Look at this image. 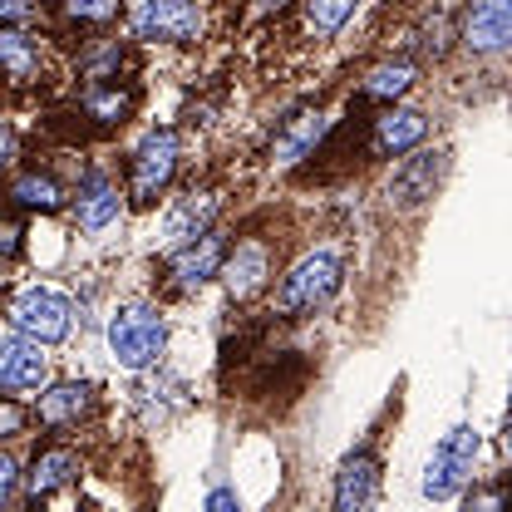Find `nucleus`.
I'll use <instances>...</instances> for the list:
<instances>
[{
	"label": "nucleus",
	"instance_id": "nucleus-1",
	"mask_svg": "<svg viewBox=\"0 0 512 512\" xmlns=\"http://www.w3.org/2000/svg\"><path fill=\"white\" fill-rule=\"evenodd\" d=\"M163 350H168V320L153 301H128L109 316V355L119 370L143 375L163 360Z\"/></svg>",
	"mask_w": 512,
	"mask_h": 512
},
{
	"label": "nucleus",
	"instance_id": "nucleus-2",
	"mask_svg": "<svg viewBox=\"0 0 512 512\" xmlns=\"http://www.w3.org/2000/svg\"><path fill=\"white\" fill-rule=\"evenodd\" d=\"M340 281H345V261H340V252L316 247V252H306L286 276H281V291H276L271 311L281 320L311 316V311H320V306L340 291Z\"/></svg>",
	"mask_w": 512,
	"mask_h": 512
},
{
	"label": "nucleus",
	"instance_id": "nucleus-3",
	"mask_svg": "<svg viewBox=\"0 0 512 512\" xmlns=\"http://www.w3.org/2000/svg\"><path fill=\"white\" fill-rule=\"evenodd\" d=\"M478 453H483V434H478L473 424H453L444 439L434 444L429 463H424V483H419V493H424V498H434V503L458 498V493H463V483L473 478Z\"/></svg>",
	"mask_w": 512,
	"mask_h": 512
},
{
	"label": "nucleus",
	"instance_id": "nucleus-4",
	"mask_svg": "<svg viewBox=\"0 0 512 512\" xmlns=\"http://www.w3.org/2000/svg\"><path fill=\"white\" fill-rule=\"evenodd\" d=\"M178 173V133L173 128H153L138 138L133 158H128V202L133 207H153Z\"/></svg>",
	"mask_w": 512,
	"mask_h": 512
},
{
	"label": "nucleus",
	"instance_id": "nucleus-5",
	"mask_svg": "<svg viewBox=\"0 0 512 512\" xmlns=\"http://www.w3.org/2000/svg\"><path fill=\"white\" fill-rule=\"evenodd\" d=\"M133 40H158V45H192L207 30V15L197 0H143L128 15Z\"/></svg>",
	"mask_w": 512,
	"mask_h": 512
},
{
	"label": "nucleus",
	"instance_id": "nucleus-6",
	"mask_svg": "<svg viewBox=\"0 0 512 512\" xmlns=\"http://www.w3.org/2000/svg\"><path fill=\"white\" fill-rule=\"evenodd\" d=\"M10 325L40 345H60L69 340V325H74V306L69 296L55 286H25L15 301H10Z\"/></svg>",
	"mask_w": 512,
	"mask_h": 512
},
{
	"label": "nucleus",
	"instance_id": "nucleus-7",
	"mask_svg": "<svg viewBox=\"0 0 512 512\" xmlns=\"http://www.w3.org/2000/svg\"><path fill=\"white\" fill-rule=\"evenodd\" d=\"M448 163H453L448 148H419L414 158H404V163L389 173V183H384L389 207L419 212L424 202H434V192L444 188V178H448Z\"/></svg>",
	"mask_w": 512,
	"mask_h": 512
},
{
	"label": "nucleus",
	"instance_id": "nucleus-8",
	"mask_svg": "<svg viewBox=\"0 0 512 512\" xmlns=\"http://www.w3.org/2000/svg\"><path fill=\"white\" fill-rule=\"evenodd\" d=\"M227 232H217V227H207L202 237H192L188 247H173L168 256V291H178V296H188L197 286H207L212 276H222V261H227Z\"/></svg>",
	"mask_w": 512,
	"mask_h": 512
},
{
	"label": "nucleus",
	"instance_id": "nucleus-9",
	"mask_svg": "<svg viewBox=\"0 0 512 512\" xmlns=\"http://www.w3.org/2000/svg\"><path fill=\"white\" fill-rule=\"evenodd\" d=\"M458 40L473 55H503L512 50V0H468L458 20Z\"/></svg>",
	"mask_w": 512,
	"mask_h": 512
},
{
	"label": "nucleus",
	"instance_id": "nucleus-10",
	"mask_svg": "<svg viewBox=\"0 0 512 512\" xmlns=\"http://www.w3.org/2000/svg\"><path fill=\"white\" fill-rule=\"evenodd\" d=\"M50 380V355L30 335H0V394H35Z\"/></svg>",
	"mask_w": 512,
	"mask_h": 512
},
{
	"label": "nucleus",
	"instance_id": "nucleus-11",
	"mask_svg": "<svg viewBox=\"0 0 512 512\" xmlns=\"http://www.w3.org/2000/svg\"><path fill=\"white\" fill-rule=\"evenodd\" d=\"M119 217H124V192H119V183H114L104 168H89V173L79 178V188H74V222L99 237V232H109Z\"/></svg>",
	"mask_w": 512,
	"mask_h": 512
},
{
	"label": "nucleus",
	"instance_id": "nucleus-12",
	"mask_svg": "<svg viewBox=\"0 0 512 512\" xmlns=\"http://www.w3.org/2000/svg\"><path fill=\"white\" fill-rule=\"evenodd\" d=\"M375 498H380V453H375V444H360L355 453H345V463L335 473L330 503L340 512H355V508H370Z\"/></svg>",
	"mask_w": 512,
	"mask_h": 512
},
{
	"label": "nucleus",
	"instance_id": "nucleus-13",
	"mask_svg": "<svg viewBox=\"0 0 512 512\" xmlns=\"http://www.w3.org/2000/svg\"><path fill=\"white\" fill-rule=\"evenodd\" d=\"M94 409H99V384L94 380H60L40 389V399H35V419L45 429H74Z\"/></svg>",
	"mask_w": 512,
	"mask_h": 512
},
{
	"label": "nucleus",
	"instance_id": "nucleus-14",
	"mask_svg": "<svg viewBox=\"0 0 512 512\" xmlns=\"http://www.w3.org/2000/svg\"><path fill=\"white\" fill-rule=\"evenodd\" d=\"M424 138H429V114H424V109H399V104H384V114L375 119V128H370L375 158H404V153H414Z\"/></svg>",
	"mask_w": 512,
	"mask_h": 512
},
{
	"label": "nucleus",
	"instance_id": "nucleus-15",
	"mask_svg": "<svg viewBox=\"0 0 512 512\" xmlns=\"http://www.w3.org/2000/svg\"><path fill=\"white\" fill-rule=\"evenodd\" d=\"M222 281H227V296L242 306V301H256L271 281V247L266 242H242L237 252H227L222 261Z\"/></svg>",
	"mask_w": 512,
	"mask_h": 512
},
{
	"label": "nucleus",
	"instance_id": "nucleus-16",
	"mask_svg": "<svg viewBox=\"0 0 512 512\" xmlns=\"http://www.w3.org/2000/svg\"><path fill=\"white\" fill-rule=\"evenodd\" d=\"M217 212H222V197L217 192H188V197H178L173 212L163 217V247L168 252L173 247H188L192 237H202L217 222Z\"/></svg>",
	"mask_w": 512,
	"mask_h": 512
},
{
	"label": "nucleus",
	"instance_id": "nucleus-17",
	"mask_svg": "<svg viewBox=\"0 0 512 512\" xmlns=\"http://www.w3.org/2000/svg\"><path fill=\"white\" fill-rule=\"evenodd\" d=\"M79 453L74 448H45V453H35V463H30V473H20V483H25V498L30 503H40V498H50V493H60V488H69L74 478H79Z\"/></svg>",
	"mask_w": 512,
	"mask_h": 512
},
{
	"label": "nucleus",
	"instance_id": "nucleus-18",
	"mask_svg": "<svg viewBox=\"0 0 512 512\" xmlns=\"http://www.w3.org/2000/svg\"><path fill=\"white\" fill-rule=\"evenodd\" d=\"M188 404V384L178 380L173 370H158L153 380L138 389V409H143V424H163L168 414H178Z\"/></svg>",
	"mask_w": 512,
	"mask_h": 512
},
{
	"label": "nucleus",
	"instance_id": "nucleus-19",
	"mask_svg": "<svg viewBox=\"0 0 512 512\" xmlns=\"http://www.w3.org/2000/svg\"><path fill=\"white\" fill-rule=\"evenodd\" d=\"M325 128H330V119H325V114H306V119H296V124L276 138L271 163H276V168H296L301 158H311V153H316V143L325 138Z\"/></svg>",
	"mask_w": 512,
	"mask_h": 512
},
{
	"label": "nucleus",
	"instance_id": "nucleus-20",
	"mask_svg": "<svg viewBox=\"0 0 512 512\" xmlns=\"http://www.w3.org/2000/svg\"><path fill=\"white\" fill-rule=\"evenodd\" d=\"M40 45L25 35V30H15V25H0V74L5 79H15V84H30L35 74H40Z\"/></svg>",
	"mask_w": 512,
	"mask_h": 512
},
{
	"label": "nucleus",
	"instance_id": "nucleus-21",
	"mask_svg": "<svg viewBox=\"0 0 512 512\" xmlns=\"http://www.w3.org/2000/svg\"><path fill=\"white\" fill-rule=\"evenodd\" d=\"M414 79H419V69H414L409 60H384V64H375V69L365 74L360 94H365V99H375V104H399V99L414 89Z\"/></svg>",
	"mask_w": 512,
	"mask_h": 512
},
{
	"label": "nucleus",
	"instance_id": "nucleus-22",
	"mask_svg": "<svg viewBox=\"0 0 512 512\" xmlns=\"http://www.w3.org/2000/svg\"><path fill=\"white\" fill-rule=\"evenodd\" d=\"M10 202H15V207H25V212H60L64 188L50 178V173L25 168V173H15V183H10Z\"/></svg>",
	"mask_w": 512,
	"mask_h": 512
},
{
	"label": "nucleus",
	"instance_id": "nucleus-23",
	"mask_svg": "<svg viewBox=\"0 0 512 512\" xmlns=\"http://www.w3.org/2000/svg\"><path fill=\"white\" fill-rule=\"evenodd\" d=\"M79 109H84L94 124L109 128V124H124L128 114L138 109V94H133V89H119V84H109V89H104V84H94V89L84 94V104H79Z\"/></svg>",
	"mask_w": 512,
	"mask_h": 512
},
{
	"label": "nucleus",
	"instance_id": "nucleus-24",
	"mask_svg": "<svg viewBox=\"0 0 512 512\" xmlns=\"http://www.w3.org/2000/svg\"><path fill=\"white\" fill-rule=\"evenodd\" d=\"M355 10H360V0H306V5H301V15H306V35H311L316 45L335 40L340 25H345Z\"/></svg>",
	"mask_w": 512,
	"mask_h": 512
},
{
	"label": "nucleus",
	"instance_id": "nucleus-25",
	"mask_svg": "<svg viewBox=\"0 0 512 512\" xmlns=\"http://www.w3.org/2000/svg\"><path fill=\"white\" fill-rule=\"evenodd\" d=\"M128 50L119 45V40H109V45H99L94 55H84V79H94V84H109V79H119V69H124Z\"/></svg>",
	"mask_w": 512,
	"mask_h": 512
},
{
	"label": "nucleus",
	"instance_id": "nucleus-26",
	"mask_svg": "<svg viewBox=\"0 0 512 512\" xmlns=\"http://www.w3.org/2000/svg\"><path fill=\"white\" fill-rule=\"evenodd\" d=\"M124 15V0H64V20L74 25H114Z\"/></svg>",
	"mask_w": 512,
	"mask_h": 512
},
{
	"label": "nucleus",
	"instance_id": "nucleus-27",
	"mask_svg": "<svg viewBox=\"0 0 512 512\" xmlns=\"http://www.w3.org/2000/svg\"><path fill=\"white\" fill-rule=\"evenodd\" d=\"M25 424H30V414H25L15 399H0V439H15V434H25Z\"/></svg>",
	"mask_w": 512,
	"mask_h": 512
},
{
	"label": "nucleus",
	"instance_id": "nucleus-28",
	"mask_svg": "<svg viewBox=\"0 0 512 512\" xmlns=\"http://www.w3.org/2000/svg\"><path fill=\"white\" fill-rule=\"evenodd\" d=\"M15 493H20V463L10 453H0V508L15 503Z\"/></svg>",
	"mask_w": 512,
	"mask_h": 512
},
{
	"label": "nucleus",
	"instance_id": "nucleus-29",
	"mask_svg": "<svg viewBox=\"0 0 512 512\" xmlns=\"http://www.w3.org/2000/svg\"><path fill=\"white\" fill-rule=\"evenodd\" d=\"M25 247V232H20V222H10V217H0V261H15Z\"/></svg>",
	"mask_w": 512,
	"mask_h": 512
},
{
	"label": "nucleus",
	"instance_id": "nucleus-30",
	"mask_svg": "<svg viewBox=\"0 0 512 512\" xmlns=\"http://www.w3.org/2000/svg\"><path fill=\"white\" fill-rule=\"evenodd\" d=\"M25 20H35L30 0H0V25H25Z\"/></svg>",
	"mask_w": 512,
	"mask_h": 512
},
{
	"label": "nucleus",
	"instance_id": "nucleus-31",
	"mask_svg": "<svg viewBox=\"0 0 512 512\" xmlns=\"http://www.w3.org/2000/svg\"><path fill=\"white\" fill-rule=\"evenodd\" d=\"M10 158H15V128L0 119V168H10Z\"/></svg>",
	"mask_w": 512,
	"mask_h": 512
},
{
	"label": "nucleus",
	"instance_id": "nucleus-32",
	"mask_svg": "<svg viewBox=\"0 0 512 512\" xmlns=\"http://www.w3.org/2000/svg\"><path fill=\"white\" fill-rule=\"evenodd\" d=\"M207 508L217 512V508H242V498L232 493V488H217V493H207Z\"/></svg>",
	"mask_w": 512,
	"mask_h": 512
},
{
	"label": "nucleus",
	"instance_id": "nucleus-33",
	"mask_svg": "<svg viewBox=\"0 0 512 512\" xmlns=\"http://www.w3.org/2000/svg\"><path fill=\"white\" fill-rule=\"evenodd\" d=\"M503 444L512 448V404H508V424H503Z\"/></svg>",
	"mask_w": 512,
	"mask_h": 512
},
{
	"label": "nucleus",
	"instance_id": "nucleus-34",
	"mask_svg": "<svg viewBox=\"0 0 512 512\" xmlns=\"http://www.w3.org/2000/svg\"><path fill=\"white\" fill-rule=\"evenodd\" d=\"M261 5H281V0H261Z\"/></svg>",
	"mask_w": 512,
	"mask_h": 512
}]
</instances>
